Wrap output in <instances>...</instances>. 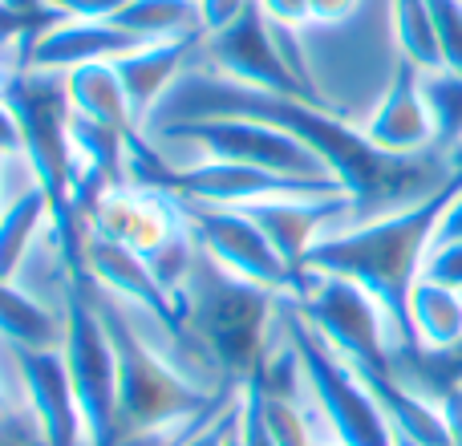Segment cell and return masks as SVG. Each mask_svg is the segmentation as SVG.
Listing matches in <instances>:
<instances>
[{
	"mask_svg": "<svg viewBox=\"0 0 462 446\" xmlns=\"http://www.w3.org/2000/svg\"><path fill=\"white\" fill-rule=\"evenodd\" d=\"M462 191V167L447 187L430 195L422 203H410L390 216L374 219H349L341 228H333L328 236H320L309 252L304 268L325 272V276L349 280L361 293L374 296V304L390 321L393 349L414 353V329H410V293L426 272V256L434 247V231H439L442 211L450 208V200Z\"/></svg>",
	"mask_w": 462,
	"mask_h": 446,
	"instance_id": "1",
	"label": "cell"
},
{
	"mask_svg": "<svg viewBox=\"0 0 462 446\" xmlns=\"http://www.w3.org/2000/svg\"><path fill=\"white\" fill-rule=\"evenodd\" d=\"M179 317L191 341L219 366L236 390L260 382L280 345L284 296L244 284L199 252L191 280L179 293Z\"/></svg>",
	"mask_w": 462,
	"mask_h": 446,
	"instance_id": "2",
	"label": "cell"
},
{
	"mask_svg": "<svg viewBox=\"0 0 462 446\" xmlns=\"http://www.w3.org/2000/svg\"><path fill=\"white\" fill-rule=\"evenodd\" d=\"M154 135L187 146L195 159L239 163V167H260L272 175L309 179V183H337L328 163L309 143L263 118H247V114H208V118L167 122V126H154Z\"/></svg>",
	"mask_w": 462,
	"mask_h": 446,
	"instance_id": "3",
	"label": "cell"
},
{
	"mask_svg": "<svg viewBox=\"0 0 462 446\" xmlns=\"http://www.w3.org/2000/svg\"><path fill=\"white\" fill-rule=\"evenodd\" d=\"M61 358L86 418V446H110L118 434V349L89 284L65 280Z\"/></svg>",
	"mask_w": 462,
	"mask_h": 446,
	"instance_id": "4",
	"label": "cell"
},
{
	"mask_svg": "<svg viewBox=\"0 0 462 446\" xmlns=\"http://www.w3.org/2000/svg\"><path fill=\"white\" fill-rule=\"evenodd\" d=\"M284 301L357 374H385V369H393L398 349H393V337H390V321L374 304V296L361 293L357 284L304 268L292 296H284Z\"/></svg>",
	"mask_w": 462,
	"mask_h": 446,
	"instance_id": "5",
	"label": "cell"
},
{
	"mask_svg": "<svg viewBox=\"0 0 462 446\" xmlns=\"http://www.w3.org/2000/svg\"><path fill=\"white\" fill-rule=\"evenodd\" d=\"M296 33H284L252 5L227 33L199 41V53L219 78L236 81V86L260 89V94L296 98V102H320L317 86H312L304 57L296 49ZM325 106V102H320Z\"/></svg>",
	"mask_w": 462,
	"mask_h": 446,
	"instance_id": "6",
	"label": "cell"
},
{
	"mask_svg": "<svg viewBox=\"0 0 462 446\" xmlns=\"http://www.w3.org/2000/svg\"><path fill=\"white\" fill-rule=\"evenodd\" d=\"M179 203V200H175ZM187 219V231L195 236L199 252L211 264H219L244 284H255L263 293L292 296L296 272L280 260V252L268 244V236L260 231L247 211L239 208H211V203H179Z\"/></svg>",
	"mask_w": 462,
	"mask_h": 446,
	"instance_id": "7",
	"label": "cell"
},
{
	"mask_svg": "<svg viewBox=\"0 0 462 446\" xmlns=\"http://www.w3.org/2000/svg\"><path fill=\"white\" fill-rule=\"evenodd\" d=\"M179 203H211V208H255L272 200H333L345 195L341 183H309V179L272 175L260 167H239V163H211L187 159L175 163L167 183L159 187Z\"/></svg>",
	"mask_w": 462,
	"mask_h": 446,
	"instance_id": "8",
	"label": "cell"
},
{
	"mask_svg": "<svg viewBox=\"0 0 462 446\" xmlns=\"http://www.w3.org/2000/svg\"><path fill=\"white\" fill-rule=\"evenodd\" d=\"M13 369V402L32 418L45 446H86V418H81L78 394L65 374L61 345L53 349H16L0 345Z\"/></svg>",
	"mask_w": 462,
	"mask_h": 446,
	"instance_id": "9",
	"label": "cell"
},
{
	"mask_svg": "<svg viewBox=\"0 0 462 446\" xmlns=\"http://www.w3.org/2000/svg\"><path fill=\"white\" fill-rule=\"evenodd\" d=\"M138 49V41L130 33H122L114 21H53L45 33L29 41L16 57V70L24 73H65L81 70V65L94 61H118L122 53Z\"/></svg>",
	"mask_w": 462,
	"mask_h": 446,
	"instance_id": "10",
	"label": "cell"
},
{
	"mask_svg": "<svg viewBox=\"0 0 462 446\" xmlns=\"http://www.w3.org/2000/svg\"><path fill=\"white\" fill-rule=\"evenodd\" d=\"M86 276L97 293H106L110 301L126 304V309L159 317V321H183L179 317V304L171 301L167 288L159 284V276L151 272L146 256L118 244V239L89 231L86 236Z\"/></svg>",
	"mask_w": 462,
	"mask_h": 446,
	"instance_id": "11",
	"label": "cell"
},
{
	"mask_svg": "<svg viewBox=\"0 0 462 446\" xmlns=\"http://www.w3.org/2000/svg\"><path fill=\"white\" fill-rule=\"evenodd\" d=\"M86 223L97 236H110V239H118V244L134 247V252L151 256L171 231H179L183 211H179V203L171 200L167 191L126 183V187L106 191L102 200L89 208Z\"/></svg>",
	"mask_w": 462,
	"mask_h": 446,
	"instance_id": "12",
	"label": "cell"
},
{
	"mask_svg": "<svg viewBox=\"0 0 462 446\" xmlns=\"http://www.w3.org/2000/svg\"><path fill=\"white\" fill-rule=\"evenodd\" d=\"M361 135L385 154H398V159H414V154L439 151L434 146V118L426 110L422 98V70H414L410 61H402L393 70L390 89L382 94V102L374 106L365 122H361Z\"/></svg>",
	"mask_w": 462,
	"mask_h": 446,
	"instance_id": "13",
	"label": "cell"
},
{
	"mask_svg": "<svg viewBox=\"0 0 462 446\" xmlns=\"http://www.w3.org/2000/svg\"><path fill=\"white\" fill-rule=\"evenodd\" d=\"M244 211L260 223L268 244L276 247L280 260L300 280L312 244L353 219V200L349 195H333V200H272V203H255V208H244Z\"/></svg>",
	"mask_w": 462,
	"mask_h": 446,
	"instance_id": "14",
	"label": "cell"
},
{
	"mask_svg": "<svg viewBox=\"0 0 462 446\" xmlns=\"http://www.w3.org/2000/svg\"><path fill=\"white\" fill-rule=\"evenodd\" d=\"M203 37H187V41H151V45H138L130 53H122L114 61L122 86L130 98V114H134L138 126H151L154 114L162 110L175 86L187 78V61L199 53Z\"/></svg>",
	"mask_w": 462,
	"mask_h": 446,
	"instance_id": "15",
	"label": "cell"
},
{
	"mask_svg": "<svg viewBox=\"0 0 462 446\" xmlns=\"http://www.w3.org/2000/svg\"><path fill=\"white\" fill-rule=\"evenodd\" d=\"M65 98H69V110L78 118L102 122V126L114 130H143L134 122V114H130L126 86H122L114 61H94L65 73Z\"/></svg>",
	"mask_w": 462,
	"mask_h": 446,
	"instance_id": "16",
	"label": "cell"
},
{
	"mask_svg": "<svg viewBox=\"0 0 462 446\" xmlns=\"http://www.w3.org/2000/svg\"><path fill=\"white\" fill-rule=\"evenodd\" d=\"M410 329L422 353H447L462 341V293L422 276L410 293Z\"/></svg>",
	"mask_w": 462,
	"mask_h": 446,
	"instance_id": "17",
	"label": "cell"
},
{
	"mask_svg": "<svg viewBox=\"0 0 462 446\" xmlns=\"http://www.w3.org/2000/svg\"><path fill=\"white\" fill-rule=\"evenodd\" d=\"M49 223H53V216H49V200L41 195V187L32 183V179L8 195L5 211H0V280L21 276L32 244H37V236L49 228Z\"/></svg>",
	"mask_w": 462,
	"mask_h": 446,
	"instance_id": "18",
	"label": "cell"
},
{
	"mask_svg": "<svg viewBox=\"0 0 462 446\" xmlns=\"http://www.w3.org/2000/svg\"><path fill=\"white\" fill-rule=\"evenodd\" d=\"M0 345L53 349L61 345V312L45 309L16 280H0Z\"/></svg>",
	"mask_w": 462,
	"mask_h": 446,
	"instance_id": "19",
	"label": "cell"
},
{
	"mask_svg": "<svg viewBox=\"0 0 462 446\" xmlns=\"http://www.w3.org/2000/svg\"><path fill=\"white\" fill-rule=\"evenodd\" d=\"M114 24H118L122 33H130L138 45L203 37L195 0H126L122 13L114 16Z\"/></svg>",
	"mask_w": 462,
	"mask_h": 446,
	"instance_id": "20",
	"label": "cell"
},
{
	"mask_svg": "<svg viewBox=\"0 0 462 446\" xmlns=\"http://www.w3.org/2000/svg\"><path fill=\"white\" fill-rule=\"evenodd\" d=\"M390 21H393V41H398L402 61H410L422 73L442 70L439 37H434V21L426 0H390Z\"/></svg>",
	"mask_w": 462,
	"mask_h": 446,
	"instance_id": "21",
	"label": "cell"
},
{
	"mask_svg": "<svg viewBox=\"0 0 462 446\" xmlns=\"http://www.w3.org/2000/svg\"><path fill=\"white\" fill-rule=\"evenodd\" d=\"M422 98L434 118V146L442 154L462 151V73L430 70L422 73Z\"/></svg>",
	"mask_w": 462,
	"mask_h": 446,
	"instance_id": "22",
	"label": "cell"
},
{
	"mask_svg": "<svg viewBox=\"0 0 462 446\" xmlns=\"http://www.w3.org/2000/svg\"><path fill=\"white\" fill-rule=\"evenodd\" d=\"M434 21V37H439L442 70L462 73V0H426Z\"/></svg>",
	"mask_w": 462,
	"mask_h": 446,
	"instance_id": "23",
	"label": "cell"
},
{
	"mask_svg": "<svg viewBox=\"0 0 462 446\" xmlns=\"http://www.w3.org/2000/svg\"><path fill=\"white\" fill-rule=\"evenodd\" d=\"M239 402H244V390L239 394H231V398H224L216 410H211L208 418H203L199 426H195L191 434H187L179 446H224L227 442V431H231V423H236V414H239Z\"/></svg>",
	"mask_w": 462,
	"mask_h": 446,
	"instance_id": "24",
	"label": "cell"
},
{
	"mask_svg": "<svg viewBox=\"0 0 462 446\" xmlns=\"http://www.w3.org/2000/svg\"><path fill=\"white\" fill-rule=\"evenodd\" d=\"M252 5H255V0H195V13H199V33H203V37L227 33Z\"/></svg>",
	"mask_w": 462,
	"mask_h": 446,
	"instance_id": "25",
	"label": "cell"
},
{
	"mask_svg": "<svg viewBox=\"0 0 462 446\" xmlns=\"http://www.w3.org/2000/svg\"><path fill=\"white\" fill-rule=\"evenodd\" d=\"M422 276H430V280H439V284H450L462 293V239H455V244H434L430 256H426Z\"/></svg>",
	"mask_w": 462,
	"mask_h": 446,
	"instance_id": "26",
	"label": "cell"
},
{
	"mask_svg": "<svg viewBox=\"0 0 462 446\" xmlns=\"http://www.w3.org/2000/svg\"><path fill=\"white\" fill-rule=\"evenodd\" d=\"M65 21H114L126 0H45Z\"/></svg>",
	"mask_w": 462,
	"mask_h": 446,
	"instance_id": "27",
	"label": "cell"
},
{
	"mask_svg": "<svg viewBox=\"0 0 462 446\" xmlns=\"http://www.w3.org/2000/svg\"><path fill=\"white\" fill-rule=\"evenodd\" d=\"M255 5H260V13L276 29H284V33L309 29V0H255Z\"/></svg>",
	"mask_w": 462,
	"mask_h": 446,
	"instance_id": "28",
	"label": "cell"
},
{
	"mask_svg": "<svg viewBox=\"0 0 462 446\" xmlns=\"http://www.w3.org/2000/svg\"><path fill=\"white\" fill-rule=\"evenodd\" d=\"M0 446H45L37 426H32V418L24 414L16 402H13V410H8V418L0 423Z\"/></svg>",
	"mask_w": 462,
	"mask_h": 446,
	"instance_id": "29",
	"label": "cell"
},
{
	"mask_svg": "<svg viewBox=\"0 0 462 446\" xmlns=\"http://www.w3.org/2000/svg\"><path fill=\"white\" fill-rule=\"evenodd\" d=\"M361 0H309V24H345Z\"/></svg>",
	"mask_w": 462,
	"mask_h": 446,
	"instance_id": "30",
	"label": "cell"
},
{
	"mask_svg": "<svg viewBox=\"0 0 462 446\" xmlns=\"http://www.w3.org/2000/svg\"><path fill=\"white\" fill-rule=\"evenodd\" d=\"M0 154L5 159H21V126H16V114L8 110L5 98H0Z\"/></svg>",
	"mask_w": 462,
	"mask_h": 446,
	"instance_id": "31",
	"label": "cell"
},
{
	"mask_svg": "<svg viewBox=\"0 0 462 446\" xmlns=\"http://www.w3.org/2000/svg\"><path fill=\"white\" fill-rule=\"evenodd\" d=\"M455 239H462V191L450 200V208L439 219V231H434V244H455Z\"/></svg>",
	"mask_w": 462,
	"mask_h": 446,
	"instance_id": "32",
	"label": "cell"
},
{
	"mask_svg": "<svg viewBox=\"0 0 462 446\" xmlns=\"http://www.w3.org/2000/svg\"><path fill=\"white\" fill-rule=\"evenodd\" d=\"M442 414H447V426H450V446H462V386L442 394Z\"/></svg>",
	"mask_w": 462,
	"mask_h": 446,
	"instance_id": "33",
	"label": "cell"
},
{
	"mask_svg": "<svg viewBox=\"0 0 462 446\" xmlns=\"http://www.w3.org/2000/svg\"><path fill=\"white\" fill-rule=\"evenodd\" d=\"M8 410H13V390H8V382L0 377V423L8 418Z\"/></svg>",
	"mask_w": 462,
	"mask_h": 446,
	"instance_id": "34",
	"label": "cell"
},
{
	"mask_svg": "<svg viewBox=\"0 0 462 446\" xmlns=\"http://www.w3.org/2000/svg\"><path fill=\"white\" fill-rule=\"evenodd\" d=\"M8 163H16V159H5V154H0V211H5V187H8Z\"/></svg>",
	"mask_w": 462,
	"mask_h": 446,
	"instance_id": "35",
	"label": "cell"
},
{
	"mask_svg": "<svg viewBox=\"0 0 462 446\" xmlns=\"http://www.w3.org/2000/svg\"><path fill=\"white\" fill-rule=\"evenodd\" d=\"M309 431H312V426H309ZM309 446H337L333 439H325V434H317V431H312V439H309Z\"/></svg>",
	"mask_w": 462,
	"mask_h": 446,
	"instance_id": "36",
	"label": "cell"
},
{
	"mask_svg": "<svg viewBox=\"0 0 462 446\" xmlns=\"http://www.w3.org/2000/svg\"><path fill=\"white\" fill-rule=\"evenodd\" d=\"M398 446H418V442H410V439H398Z\"/></svg>",
	"mask_w": 462,
	"mask_h": 446,
	"instance_id": "37",
	"label": "cell"
}]
</instances>
